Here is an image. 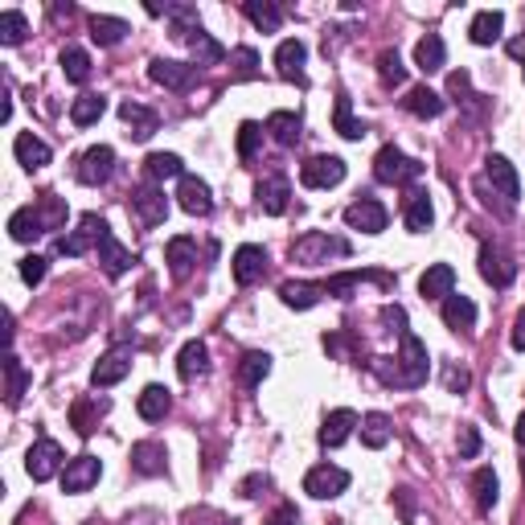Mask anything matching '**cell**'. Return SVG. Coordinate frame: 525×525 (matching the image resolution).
Instances as JSON below:
<instances>
[{
    "label": "cell",
    "mask_w": 525,
    "mask_h": 525,
    "mask_svg": "<svg viewBox=\"0 0 525 525\" xmlns=\"http://www.w3.org/2000/svg\"><path fill=\"white\" fill-rule=\"evenodd\" d=\"M374 176H378L382 185H407V181H418V176H423V165H418L415 156L402 152V148L386 144L374 156Z\"/></svg>",
    "instance_id": "6da1fadb"
},
{
    "label": "cell",
    "mask_w": 525,
    "mask_h": 525,
    "mask_svg": "<svg viewBox=\"0 0 525 525\" xmlns=\"http://www.w3.org/2000/svg\"><path fill=\"white\" fill-rule=\"evenodd\" d=\"M332 254H349V243L345 238H329V234H321V230H308L304 238H296V246H292V259L296 262H308V267H316V262H329Z\"/></svg>",
    "instance_id": "7a4b0ae2"
},
{
    "label": "cell",
    "mask_w": 525,
    "mask_h": 525,
    "mask_svg": "<svg viewBox=\"0 0 525 525\" xmlns=\"http://www.w3.org/2000/svg\"><path fill=\"white\" fill-rule=\"evenodd\" d=\"M402 337V353H399V374H402V390H415L427 382V345L415 332H399Z\"/></svg>",
    "instance_id": "3957f363"
},
{
    "label": "cell",
    "mask_w": 525,
    "mask_h": 525,
    "mask_svg": "<svg viewBox=\"0 0 525 525\" xmlns=\"http://www.w3.org/2000/svg\"><path fill=\"white\" fill-rule=\"evenodd\" d=\"M345 488H349V472L337 464H316L308 477H304V493L316 496V501H332V496H340Z\"/></svg>",
    "instance_id": "277c9868"
},
{
    "label": "cell",
    "mask_w": 525,
    "mask_h": 525,
    "mask_svg": "<svg viewBox=\"0 0 525 525\" xmlns=\"http://www.w3.org/2000/svg\"><path fill=\"white\" fill-rule=\"evenodd\" d=\"M74 173H78V181H82V185H108L111 173H116V152H111L108 144L87 148V152L78 156Z\"/></svg>",
    "instance_id": "5b68a950"
},
{
    "label": "cell",
    "mask_w": 525,
    "mask_h": 525,
    "mask_svg": "<svg viewBox=\"0 0 525 525\" xmlns=\"http://www.w3.org/2000/svg\"><path fill=\"white\" fill-rule=\"evenodd\" d=\"M108 230H111V226L103 222L99 214H87L82 222H78L74 234H62V238H58V254H70V259H78V254H87L90 246H99V238H103Z\"/></svg>",
    "instance_id": "8992f818"
},
{
    "label": "cell",
    "mask_w": 525,
    "mask_h": 525,
    "mask_svg": "<svg viewBox=\"0 0 525 525\" xmlns=\"http://www.w3.org/2000/svg\"><path fill=\"white\" fill-rule=\"evenodd\" d=\"M386 222H390V214L378 197H357V202L345 210V226H349V230H361V234H382Z\"/></svg>",
    "instance_id": "52a82bcc"
},
{
    "label": "cell",
    "mask_w": 525,
    "mask_h": 525,
    "mask_svg": "<svg viewBox=\"0 0 525 525\" xmlns=\"http://www.w3.org/2000/svg\"><path fill=\"white\" fill-rule=\"evenodd\" d=\"M300 181L308 189H332L345 181V160L340 156H312L300 165Z\"/></svg>",
    "instance_id": "ba28073f"
},
{
    "label": "cell",
    "mask_w": 525,
    "mask_h": 525,
    "mask_svg": "<svg viewBox=\"0 0 525 525\" xmlns=\"http://www.w3.org/2000/svg\"><path fill=\"white\" fill-rule=\"evenodd\" d=\"M148 78H152L156 87H165V90H189L197 82V66H189V62L156 58L152 66H148Z\"/></svg>",
    "instance_id": "9c48e42d"
},
{
    "label": "cell",
    "mask_w": 525,
    "mask_h": 525,
    "mask_svg": "<svg viewBox=\"0 0 525 525\" xmlns=\"http://www.w3.org/2000/svg\"><path fill=\"white\" fill-rule=\"evenodd\" d=\"M58 468H62V448L54 443V439H38V443L30 448V456H25V472L41 485V480L58 477Z\"/></svg>",
    "instance_id": "30bf717a"
},
{
    "label": "cell",
    "mask_w": 525,
    "mask_h": 525,
    "mask_svg": "<svg viewBox=\"0 0 525 525\" xmlns=\"http://www.w3.org/2000/svg\"><path fill=\"white\" fill-rule=\"evenodd\" d=\"M132 210H136V218L144 226H160L168 218V197H165V189H156L152 181L148 185H140L136 194H132Z\"/></svg>",
    "instance_id": "8fae6325"
},
{
    "label": "cell",
    "mask_w": 525,
    "mask_h": 525,
    "mask_svg": "<svg viewBox=\"0 0 525 525\" xmlns=\"http://www.w3.org/2000/svg\"><path fill=\"white\" fill-rule=\"evenodd\" d=\"M304 62H308V49H304V41L300 38H288V41H280V49H275V70H280V78L283 82H308L304 78Z\"/></svg>",
    "instance_id": "7c38bea8"
},
{
    "label": "cell",
    "mask_w": 525,
    "mask_h": 525,
    "mask_svg": "<svg viewBox=\"0 0 525 525\" xmlns=\"http://www.w3.org/2000/svg\"><path fill=\"white\" fill-rule=\"evenodd\" d=\"M480 275H485V283H493V288H509V283L517 280V262L509 259L501 246H480Z\"/></svg>",
    "instance_id": "4fadbf2b"
},
{
    "label": "cell",
    "mask_w": 525,
    "mask_h": 525,
    "mask_svg": "<svg viewBox=\"0 0 525 525\" xmlns=\"http://www.w3.org/2000/svg\"><path fill=\"white\" fill-rule=\"evenodd\" d=\"M99 477H103L99 456H74L66 464V472H62V488L66 493H87L90 485H99Z\"/></svg>",
    "instance_id": "5bb4252c"
},
{
    "label": "cell",
    "mask_w": 525,
    "mask_h": 525,
    "mask_svg": "<svg viewBox=\"0 0 525 525\" xmlns=\"http://www.w3.org/2000/svg\"><path fill=\"white\" fill-rule=\"evenodd\" d=\"M176 202H181V210L194 218H205L210 210H214V197H210V185H205L202 176H181V185H176Z\"/></svg>",
    "instance_id": "9a60e30c"
},
{
    "label": "cell",
    "mask_w": 525,
    "mask_h": 525,
    "mask_svg": "<svg viewBox=\"0 0 525 525\" xmlns=\"http://www.w3.org/2000/svg\"><path fill=\"white\" fill-rule=\"evenodd\" d=\"M127 370H132V349H127V345H119V349H111V353H103V357H99L90 382H95L99 390H103V386H116V382L127 378Z\"/></svg>",
    "instance_id": "2e32d148"
},
{
    "label": "cell",
    "mask_w": 525,
    "mask_h": 525,
    "mask_svg": "<svg viewBox=\"0 0 525 525\" xmlns=\"http://www.w3.org/2000/svg\"><path fill=\"white\" fill-rule=\"evenodd\" d=\"M230 267H234V280L243 283V288H251V283L262 280V271H267V251H262V246H254V243H246V246H238V251H234Z\"/></svg>",
    "instance_id": "e0dca14e"
},
{
    "label": "cell",
    "mask_w": 525,
    "mask_h": 525,
    "mask_svg": "<svg viewBox=\"0 0 525 525\" xmlns=\"http://www.w3.org/2000/svg\"><path fill=\"white\" fill-rule=\"evenodd\" d=\"M119 119L132 127V132H127L132 140H148L156 127H160V116H156L152 108H144V103H136V99H124V103H119Z\"/></svg>",
    "instance_id": "ac0fdd59"
},
{
    "label": "cell",
    "mask_w": 525,
    "mask_h": 525,
    "mask_svg": "<svg viewBox=\"0 0 525 525\" xmlns=\"http://www.w3.org/2000/svg\"><path fill=\"white\" fill-rule=\"evenodd\" d=\"M485 181H493V189L505 202H517L521 197V181H517V168L509 165L505 156H488L485 160Z\"/></svg>",
    "instance_id": "d6986e66"
},
{
    "label": "cell",
    "mask_w": 525,
    "mask_h": 525,
    "mask_svg": "<svg viewBox=\"0 0 525 525\" xmlns=\"http://www.w3.org/2000/svg\"><path fill=\"white\" fill-rule=\"evenodd\" d=\"M418 292L427 296V300H448L456 292V271H452V262H431L423 280H418Z\"/></svg>",
    "instance_id": "ffe728a7"
},
{
    "label": "cell",
    "mask_w": 525,
    "mask_h": 525,
    "mask_svg": "<svg viewBox=\"0 0 525 525\" xmlns=\"http://www.w3.org/2000/svg\"><path fill=\"white\" fill-rule=\"evenodd\" d=\"M254 197H259V210H262V214L280 218L283 210H288V197H292V185H288V176H267V181H259Z\"/></svg>",
    "instance_id": "44dd1931"
},
{
    "label": "cell",
    "mask_w": 525,
    "mask_h": 525,
    "mask_svg": "<svg viewBox=\"0 0 525 525\" xmlns=\"http://www.w3.org/2000/svg\"><path fill=\"white\" fill-rule=\"evenodd\" d=\"M165 259H168V271H173L176 280H189V271H194V262H197V243L189 234H176V238H168Z\"/></svg>",
    "instance_id": "7402d4cb"
},
{
    "label": "cell",
    "mask_w": 525,
    "mask_h": 525,
    "mask_svg": "<svg viewBox=\"0 0 525 525\" xmlns=\"http://www.w3.org/2000/svg\"><path fill=\"white\" fill-rule=\"evenodd\" d=\"M353 427H361V418L353 415L349 407L332 410V415L324 418V427H321V443H324V448H340V443L353 435Z\"/></svg>",
    "instance_id": "603a6c76"
},
{
    "label": "cell",
    "mask_w": 525,
    "mask_h": 525,
    "mask_svg": "<svg viewBox=\"0 0 525 525\" xmlns=\"http://www.w3.org/2000/svg\"><path fill=\"white\" fill-rule=\"evenodd\" d=\"M99 262H103V271H108L111 280H119V275L132 267V251H127V246L119 243L116 234L108 230L103 238H99Z\"/></svg>",
    "instance_id": "cb8c5ba5"
},
{
    "label": "cell",
    "mask_w": 525,
    "mask_h": 525,
    "mask_svg": "<svg viewBox=\"0 0 525 525\" xmlns=\"http://www.w3.org/2000/svg\"><path fill=\"white\" fill-rule=\"evenodd\" d=\"M13 152H17V160H21L25 168H30V173L46 168V165H49V156H54V152H49L46 140H38L33 132H21V136L13 140Z\"/></svg>",
    "instance_id": "d4e9b609"
},
{
    "label": "cell",
    "mask_w": 525,
    "mask_h": 525,
    "mask_svg": "<svg viewBox=\"0 0 525 525\" xmlns=\"http://www.w3.org/2000/svg\"><path fill=\"white\" fill-rule=\"evenodd\" d=\"M402 218H407V230H415V234L431 230V222H435V210H431L427 189H410V194H407V210H402Z\"/></svg>",
    "instance_id": "484cf974"
},
{
    "label": "cell",
    "mask_w": 525,
    "mask_h": 525,
    "mask_svg": "<svg viewBox=\"0 0 525 525\" xmlns=\"http://www.w3.org/2000/svg\"><path fill=\"white\" fill-rule=\"evenodd\" d=\"M501 30H505V13L485 9V13H477V17H472L468 38H472V46H493V41H501Z\"/></svg>",
    "instance_id": "4316f807"
},
{
    "label": "cell",
    "mask_w": 525,
    "mask_h": 525,
    "mask_svg": "<svg viewBox=\"0 0 525 525\" xmlns=\"http://www.w3.org/2000/svg\"><path fill=\"white\" fill-rule=\"evenodd\" d=\"M205 370H210V349H205V340H189L185 349H181V357H176V374L185 382H197Z\"/></svg>",
    "instance_id": "83f0119b"
},
{
    "label": "cell",
    "mask_w": 525,
    "mask_h": 525,
    "mask_svg": "<svg viewBox=\"0 0 525 525\" xmlns=\"http://www.w3.org/2000/svg\"><path fill=\"white\" fill-rule=\"evenodd\" d=\"M321 296H329V292H324V283H283V288H280V300L288 304V308H296V312L316 308V304H321Z\"/></svg>",
    "instance_id": "f1b7e54d"
},
{
    "label": "cell",
    "mask_w": 525,
    "mask_h": 525,
    "mask_svg": "<svg viewBox=\"0 0 525 525\" xmlns=\"http://www.w3.org/2000/svg\"><path fill=\"white\" fill-rule=\"evenodd\" d=\"M168 407H173V394H168L165 386H144L136 399V410L140 418H148V423H160V418L168 415Z\"/></svg>",
    "instance_id": "f546056e"
},
{
    "label": "cell",
    "mask_w": 525,
    "mask_h": 525,
    "mask_svg": "<svg viewBox=\"0 0 525 525\" xmlns=\"http://www.w3.org/2000/svg\"><path fill=\"white\" fill-rule=\"evenodd\" d=\"M402 108L410 111V116H418V119H435V116H443V99L435 95L431 87H415V90H407V99H402Z\"/></svg>",
    "instance_id": "4dcf8cb0"
},
{
    "label": "cell",
    "mask_w": 525,
    "mask_h": 525,
    "mask_svg": "<svg viewBox=\"0 0 525 525\" xmlns=\"http://www.w3.org/2000/svg\"><path fill=\"white\" fill-rule=\"evenodd\" d=\"M443 62H448L443 38H439V33H427V38L415 46V66L423 70V74H435V70H443Z\"/></svg>",
    "instance_id": "1f68e13d"
},
{
    "label": "cell",
    "mask_w": 525,
    "mask_h": 525,
    "mask_svg": "<svg viewBox=\"0 0 525 525\" xmlns=\"http://www.w3.org/2000/svg\"><path fill=\"white\" fill-rule=\"evenodd\" d=\"M267 136L280 148H292L296 140H300V116H296V111H271V116H267Z\"/></svg>",
    "instance_id": "d6a6232c"
},
{
    "label": "cell",
    "mask_w": 525,
    "mask_h": 525,
    "mask_svg": "<svg viewBox=\"0 0 525 525\" xmlns=\"http://www.w3.org/2000/svg\"><path fill=\"white\" fill-rule=\"evenodd\" d=\"M132 468H136L140 477H160V472H165V448L152 443V439L136 443V448H132Z\"/></svg>",
    "instance_id": "836d02e7"
},
{
    "label": "cell",
    "mask_w": 525,
    "mask_h": 525,
    "mask_svg": "<svg viewBox=\"0 0 525 525\" xmlns=\"http://www.w3.org/2000/svg\"><path fill=\"white\" fill-rule=\"evenodd\" d=\"M103 111H108V99L103 95H78L74 103H70V124L74 127H90V124H99L103 119Z\"/></svg>",
    "instance_id": "e575fe53"
},
{
    "label": "cell",
    "mask_w": 525,
    "mask_h": 525,
    "mask_svg": "<svg viewBox=\"0 0 525 525\" xmlns=\"http://www.w3.org/2000/svg\"><path fill=\"white\" fill-rule=\"evenodd\" d=\"M443 324H448V329H472V324H477V304L468 300V296H456L452 292L448 300H443Z\"/></svg>",
    "instance_id": "d590c367"
},
{
    "label": "cell",
    "mask_w": 525,
    "mask_h": 525,
    "mask_svg": "<svg viewBox=\"0 0 525 525\" xmlns=\"http://www.w3.org/2000/svg\"><path fill=\"white\" fill-rule=\"evenodd\" d=\"M332 127H337L345 140H361L366 132H370L361 119H353V99L349 95H337V108H332Z\"/></svg>",
    "instance_id": "8d00e7d4"
},
{
    "label": "cell",
    "mask_w": 525,
    "mask_h": 525,
    "mask_svg": "<svg viewBox=\"0 0 525 525\" xmlns=\"http://www.w3.org/2000/svg\"><path fill=\"white\" fill-rule=\"evenodd\" d=\"M144 176L152 181V185L168 181V176H185V168H181V156H176V152H152L144 160Z\"/></svg>",
    "instance_id": "74e56055"
},
{
    "label": "cell",
    "mask_w": 525,
    "mask_h": 525,
    "mask_svg": "<svg viewBox=\"0 0 525 525\" xmlns=\"http://www.w3.org/2000/svg\"><path fill=\"white\" fill-rule=\"evenodd\" d=\"M9 234L17 238V243H33L38 234H46V226H41V214H38V205H25V210H17V214L9 218Z\"/></svg>",
    "instance_id": "f35d334b"
},
{
    "label": "cell",
    "mask_w": 525,
    "mask_h": 525,
    "mask_svg": "<svg viewBox=\"0 0 525 525\" xmlns=\"http://www.w3.org/2000/svg\"><path fill=\"white\" fill-rule=\"evenodd\" d=\"M189 49H194V66H218V62L226 58V46L214 41L205 30H197L194 38H189Z\"/></svg>",
    "instance_id": "ab89813d"
},
{
    "label": "cell",
    "mask_w": 525,
    "mask_h": 525,
    "mask_svg": "<svg viewBox=\"0 0 525 525\" xmlns=\"http://www.w3.org/2000/svg\"><path fill=\"white\" fill-rule=\"evenodd\" d=\"M243 13L254 21V25H259L262 33H275L283 25V9H280V4H271V0H246Z\"/></svg>",
    "instance_id": "60d3db41"
},
{
    "label": "cell",
    "mask_w": 525,
    "mask_h": 525,
    "mask_svg": "<svg viewBox=\"0 0 525 525\" xmlns=\"http://www.w3.org/2000/svg\"><path fill=\"white\" fill-rule=\"evenodd\" d=\"M472 493H477V509L488 513L496 505V496H501V480H496L493 468H477V477H472Z\"/></svg>",
    "instance_id": "b9f144b4"
},
{
    "label": "cell",
    "mask_w": 525,
    "mask_h": 525,
    "mask_svg": "<svg viewBox=\"0 0 525 525\" xmlns=\"http://www.w3.org/2000/svg\"><path fill=\"white\" fill-rule=\"evenodd\" d=\"M38 214H41V226H46V234H49V230H62V226H66L70 205H66V197H58V194H41Z\"/></svg>",
    "instance_id": "7bdbcfd3"
},
{
    "label": "cell",
    "mask_w": 525,
    "mask_h": 525,
    "mask_svg": "<svg viewBox=\"0 0 525 525\" xmlns=\"http://www.w3.org/2000/svg\"><path fill=\"white\" fill-rule=\"evenodd\" d=\"M361 443H366V448H374V452L390 443V418L382 415V410H374V415L361 418Z\"/></svg>",
    "instance_id": "ee69618b"
},
{
    "label": "cell",
    "mask_w": 525,
    "mask_h": 525,
    "mask_svg": "<svg viewBox=\"0 0 525 525\" xmlns=\"http://www.w3.org/2000/svg\"><path fill=\"white\" fill-rule=\"evenodd\" d=\"M62 74L70 78V82H87L90 78V54L78 46H66L62 49Z\"/></svg>",
    "instance_id": "f6af8a7d"
},
{
    "label": "cell",
    "mask_w": 525,
    "mask_h": 525,
    "mask_svg": "<svg viewBox=\"0 0 525 525\" xmlns=\"http://www.w3.org/2000/svg\"><path fill=\"white\" fill-rule=\"evenodd\" d=\"M127 33V21L119 17H90V38L99 41V46H119Z\"/></svg>",
    "instance_id": "bcb514c9"
},
{
    "label": "cell",
    "mask_w": 525,
    "mask_h": 525,
    "mask_svg": "<svg viewBox=\"0 0 525 525\" xmlns=\"http://www.w3.org/2000/svg\"><path fill=\"white\" fill-rule=\"evenodd\" d=\"M267 374H271V357H267V353H246L243 366H238V382H243L246 390H254Z\"/></svg>",
    "instance_id": "7dc6e473"
},
{
    "label": "cell",
    "mask_w": 525,
    "mask_h": 525,
    "mask_svg": "<svg viewBox=\"0 0 525 525\" xmlns=\"http://www.w3.org/2000/svg\"><path fill=\"white\" fill-rule=\"evenodd\" d=\"M4 378H9V386H4V402H9V407H17L21 402V394H25V386H30V374L21 370V361L13 357H4Z\"/></svg>",
    "instance_id": "c3c4849f"
},
{
    "label": "cell",
    "mask_w": 525,
    "mask_h": 525,
    "mask_svg": "<svg viewBox=\"0 0 525 525\" xmlns=\"http://www.w3.org/2000/svg\"><path fill=\"white\" fill-rule=\"evenodd\" d=\"M378 78L386 87H402V82H407V66H402L399 49H382L378 54Z\"/></svg>",
    "instance_id": "681fc988"
},
{
    "label": "cell",
    "mask_w": 525,
    "mask_h": 525,
    "mask_svg": "<svg viewBox=\"0 0 525 525\" xmlns=\"http://www.w3.org/2000/svg\"><path fill=\"white\" fill-rule=\"evenodd\" d=\"M25 33H30L25 13H17V9L0 13V41H4V46H21V41H25Z\"/></svg>",
    "instance_id": "f907efd6"
},
{
    "label": "cell",
    "mask_w": 525,
    "mask_h": 525,
    "mask_svg": "<svg viewBox=\"0 0 525 525\" xmlns=\"http://www.w3.org/2000/svg\"><path fill=\"white\" fill-rule=\"evenodd\" d=\"M230 66H234V78H254L259 74V54L251 46H238L230 54Z\"/></svg>",
    "instance_id": "816d5d0a"
},
{
    "label": "cell",
    "mask_w": 525,
    "mask_h": 525,
    "mask_svg": "<svg viewBox=\"0 0 525 525\" xmlns=\"http://www.w3.org/2000/svg\"><path fill=\"white\" fill-rule=\"evenodd\" d=\"M262 132H267V127L251 124V119H246V124L238 127V156H243V160H251V156L259 152V144H262Z\"/></svg>",
    "instance_id": "f5cc1de1"
},
{
    "label": "cell",
    "mask_w": 525,
    "mask_h": 525,
    "mask_svg": "<svg viewBox=\"0 0 525 525\" xmlns=\"http://www.w3.org/2000/svg\"><path fill=\"white\" fill-rule=\"evenodd\" d=\"M21 280L30 283V288H38V283L46 280V259H41V254H30V259H21Z\"/></svg>",
    "instance_id": "db71d44e"
},
{
    "label": "cell",
    "mask_w": 525,
    "mask_h": 525,
    "mask_svg": "<svg viewBox=\"0 0 525 525\" xmlns=\"http://www.w3.org/2000/svg\"><path fill=\"white\" fill-rule=\"evenodd\" d=\"M468 382H472V374H468L464 366H456V361H452L448 370H443V386H448V394H464Z\"/></svg>",
    "instance_id": "11a10c76"
},
{
    "label": "cell",
    "mask_w": 525,
    "mask_h": 525,
    "mask_svg": "<svg viewBox=\"0 0 525 525\" xmlns=\"http://www.w3.org/2000/svg\"><path fill=\"white\" fill-rule=\"evenodd\" d=\"M448 95H456V103L460 99H472V78H468V70H452L448 74Z\"/></svg>",
    "instance_id": "9f6ffc18"
},
{
    "label": "cell",
    "mask_w": 525,
    "mask_h": 525,
    "mask_svg": "<svg viewBox=\"0 0 525 525\" xmlns=\"http://www.w3.org/2000/svg\"><path fill=\"white\" fill-rule=\"evenodd\" d=\"M480 452V431L477 427H460V460H472Z\"/></svg>",
    "instance_id": "6f0895ef"
},
{
    "label": "cell",
    "mask_w": 525,
    "mask_h": 525,
    "mask_svg": "<svg viewBox=\"0 0 525 525\" xmlns=\"http://www.w3.org/2000/svg\"><path fill=\"white\" fill-rule=\"evenodd\" d=\"M267 525H300V513H296V505H280Z\"/></svg>",
    "instance_id": "680465c9"
},
{
    "label": "cell",
    "mask_w": 525,
    "mask_h": 525,
    "mask_svg": "<svg viewBox=\"0 0 525 525\" xmlns=\"http://www.w3.org/2000/svg\"><path fill=\"white\" fill-rule=\"evenodd\" d=\"M513 349H517V353H525V312L513 321Z\"/></svg>",
    "instance_id": "91938a15"
},
{
    "label": "cell",
    "mask_w": 525,
    "mask_h": 525,
    "mask_svg": "<svg viewBox=\"0 0 525 525\" xmlns=\"http://www.w3.org/2000/svg\"><path fill=\"white\" fill-rule=\"evenodd\" d=\"M271 480L267 477H251V480H243V496H259V488H267Z\"/></svg>",
    "instance_id": "94428289"
},
{
    "label": "cell",
    "mask_w": 525,
    "mask_h": 525,
    "mask_svg": "<svg viewBox=\"0 0 525 525\" xmlns=\"http://www.w3.org/2000/svg\"><path fill=\"white\" fill-rule=\"evenodd\" d=\"M509 58H513V62H525V33H521V38H513V41H509Z\"/></svg>",
    "instance_id": "6125c7cd"
},
{
    "label": "cell",
    "mask_w": 525,
    "mask_h": 525,
    "mask_svg": "<svg viewBox=\"0 0 525 525\" xmlns=\"http://www.w3.org/2000/svg\"><path fill=\"white\" fill-rule=\"evenodd\" d=\"M513 435H517V443H521V452H525V415L517 418V427H513Z\"/></svg>",
    "instance_id": "be15d7a7"
},
{
    "label": "cell",
    "mask_w": 525,
    "mask_h": 525,
    "mask_svg": "<svg viewBox=\"0 0 525 525\" xmlns=\"http://www.w3.org/2000/svg\"><path fill=\"white\" fill-rule=\"evenodd\" d=\"M521 477H525V460H521Z\"/></svg>",
    "instance_id": "e7e4bbea"
}]
</instances>
